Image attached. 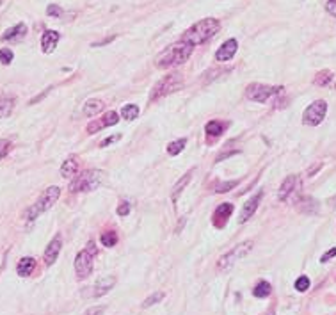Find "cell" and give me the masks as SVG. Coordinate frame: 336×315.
Listing matches in <instances>:
<instances>
[{"instance_id":"obj_1","label":"cell","mask_w":336,"mask_h":315,"mask_svg":"<svg viewBox=\"0 0 336 315\" xmlns=\"http://www.w3.org/2000/svg\"><path fill=\"white\" fill-rule=\"evenodd\" d=\"M194 52V47L185 41H178V43H173L166 48L164 52H160L155 59V65L156 68L160 70H167V68H174V66H180L184 65L187 59L192 55Z\"/></svg>"},{"instance_id":"obj_2","label":"cell","mask_w":336,"mask_h":315,"mask_svg":"<svg viewBox=\"0 0 336 315\" xmlns=\"http://www.w3.org/2000/svg\"><path fill=\"white\" fill-rule=\"evenodd\" d=\"M219 29H221V22L215 20V18H205L190 29H187L184 36H182V41L192 45V47H197V45L210 41L219 32Z\"/></svg>"},{"instance_id":"obj_3","label":"cell","mask_w":336,"mask_h":315,"mask_svg":"<svg viewBox=\"0 0 336 315\" xmlns=\"http://www.w3.org/2000/svg\"><path fill=\"white\" fill-rule=\"evenodd\" d=\"M59 196H61V189H59L57 185H52V187H47V189L43 191V193L39 194V198H37V201L32 207H29L25 210V219L27 221H34L36 217H39L43 212H47V210H50L54 207V203H57Z\"/></svg>"},{"instance_id":"obj_4","label":"cell","mask_w":336,"mask_h":315,"mask_svg":"<svg viewBox=\"0 0 336 315\" xmlns=\"http://www.w3.org/2000/svg\"><path fill=\"white\" fill-rule=\"evenodd\" d=\"M98 255L95 242H87V246L77 255L75 258V272H77V278L85 280L93 275V267H95V258Z\"/></svg>"},{"instance_id":"obj_5","label":"cell","mask_w":336,"mask_h":315,"mask_svg":"<svg viewBox=\"0 0 336 315\" xmlns=\"http://www.w3.org/2000/svg\"><path fill=\"white\" fill-rule=\"evenodd\" d=\"M102 182H103V171L87 170L73 180L70 189H72V193H89V191L98 189L102 185Z\"/></svg>"},{"instance_id":"obj_6","label":"cell","mask_w":336,"mask_h":315,"mask_svg":"<svg viewBox=\"0 0 336 315\" xmlns=\"http://www.w3.org/2000/svg\"><path fill=\"white\" fill-rule=\"evenodd\" d=\"M182 88H184V77H182L180 73L166 75L162 80L156 82L151 95H149V100H151V102H156V100L164 98V96L171 95V93L178 91V89H182Z\"/></svg>"},{"instance_id":"obj_7","label":"cell","mask_w":336,"mask_h":315,"mask_svg":"<svg viewBox=\"0 0 336 315\" xmlns=\"http://www.w3.org/2000/svg\"><path fill=\"white\" fill-rule=\"evenodd\" d=\"M283 93L281 86H265V84H249L245 89V96L253 102L267 103L268 100L276 98Z\"/></svg>"},{"instance_id":"obj_8","label":"cell","mask_w":336,"mask_h":315,"mask_svg":"<svg viewBox=\"0 0 336 315\" xmlns=\"http://www.w3.org/2000/svg\"><path fill=\"white\" fill-rule=\"evenodd\" d=\"M251 249H253V241H244V242H240V244H237L233 249L228 251L226 255H222V257L219 258L217 269L219 271H228V269H231L238 260H242V258H244Z\"/></svg>"},{"instance_id":"obj_9","label":"cell","mask_w":336,"mask_h":315,"mask_svg":"<svg viewBox=\"0 0 336 315\" xmlns=\"http://www.w3.org/2000/svg\"><path fill=\"white\" fill-rule=\"evenodd\" d=\"M326 112H327V103L324 102V100H317V102H313L304 111V114H302V123L308 127L320 125V123L324 121V118H326Z\"/></svg>"},{"instance_id":"obj_10","label":"cell","mask_w":336,"mask_h":315,"mask_svg":"<svg viewBox=\"0 0 336 315\" xmlns=\"http://www.w3.org/2000/svg\"><path fill=\"white\" fill-rule=\"evenodd\" d=\"M299 189H301V178H299L297 175H290L283 180L281 187H279L278 198L281 201H290L299 193Z\"/></svg>"},{"instance_id":"obj_11","label":"cell","mask_w":336,"mask_h":315,"mask_svg":"<svg viewBox=\"0 0 336 315\" xmlns=\"http://www.w3.org/2000/svg\"><path fill=\"white\" fill-rule=\"evenodd\" d=\"M118 121H119L118 112L110 111V112H107V114L103 116L102 119H96V121L89 123V125H87V132L89 134H96V132H100L102 129H105V127H114Z\"/></svg>"},{"instance_id":"obj_12","label":"cell","mask_w":336,"mask_h":315,"mask_svg":"<svg viewBox=\"0 0 336 315\" xmlns=\"http://www.w3.org/2000/svg\"><path fill=\"white\" fill-rule=\"evenodd\" d=\"M237 50H238L237 39H228V41H224L222 47L219 48L217 52H215V61H219V62L231 61V59L235 57V54H237Z\"/></svg>"},{"instance_id":"obj_13","label":"cell","mask_w":336,"mask_h":315,"mask_svg":"<svg viewBox=\"0 0 336 315\" xmlns=\"http://www.w3.org/2000/svg\"><path fill=\"white\" fill-rule=\"evenodd\" d=\"M61 247H62V239H61V235L57 234L50 241V244L47 246V249H44V264L47 265L54 264V262L57 260L59 253H61Z\"/></svg>"},{"instance_id":"obj_14","label":"cell","mask_w":336,"mask_h":315,"mask_svg":"<svg viewBox=\"0 0 336 315\" xmlns=\"http://www.w3.org/2000/svg\"><path fill=\"white\" fill-rule=\"evenodd\" d=\"M261 198H263V193H261V191H260V193H258V194H255V196H253L251 200L245 201L244 208H242V212H240V217H238V221H240V223H245V221L251 219L253 214H255V212H256V208H258Z\"/></svg>"},{"instance_id":"obj_15","label":"cell","mask_w":336,"mask_h":315,"mask_svg":"<svg viewBox=\"0 0 336 315\" xmlns=\"http://www.w3.org/2000/svg\"><path fill=\"white\" fill-rule=\"evenodd\" d=\"M25 36H27V25H25V24H18V25H14V27L7 29L0 39L7 41V43H16V41L24 39Z\"/></svg>"},{"instance_id":"obj_16","label":"cell","mask_w":336,"mask_h":315,"mask_svg":"<svg viewBox=\"0 0 336 315\" xmlns=\"http://www.w3.org/2000/svg\"><path fill=\"white\" fill-rule=\"evenodd\" d=\"M231 214H233V205H231V203L219 205V207L215 208V212H214V224L217 228H224Z\"/></svg>"},{"instance_id":"obj_17","label":"cell","mask_w":336,"mask_h":315,"mask_svg":"<svg viewBox=\"0 0 336 315\" xmlns=\"http://www.w3.org/2000/svg\"><path fill=\"white\" fill-rule=\"evenodd\" d=\"M59 39H61V34L57 31H44L43 37H41V50L44 54H52L57 47Z\"/></svg>"},{"instance_id":"obj_18","label":"cell","mask_w":336,"mask_h":315,"mask_svg":"<svg viewBox=\"0 0 336 315\" xmlns=\"http://www.w3.org/2000/svg\"><path fill=\"white\" fill-rule=\"evenodd\" d=\"M114 285H116V278L114 276H105V278H100L98 281L95 283V290H93V296L95 298H102V296H105V294H109V292L114 288Z\"/></svg>"},{"instance_id":"obj_19","label":"cell","mask_w":336,"mask_h":315,"mask_svg":"<svg viewBox=\"0 0 336 315\" xmlns=\"http://www.w3.org/2000/svg\"><path fill=\"white\" fill-rule=\"evenodd\" d=\"M34 269H36V260L32 257L21 258V260L18 262V265H16V272H18V276H21V278L31 276L32 272H34Z\"/></svg>"},{"instance_id":"obj_20","label":"cell","mask_w":336,"mask_h":315,"mask_svg":"<svg viewBox=\"0 0 336 315\" xmlns=\"http://www.w3.org/2000/svg\"><path fill=\"white\" fill-rule=\"evenodd\" d=\"M78 171V159L75 155L68 157L64 160V164L61 166V176L62 178H72L73 175H77Z\"/></svg>"},{"instance_id":"obj_21","label":"cell","mask_w":336,"mask_h":315,"mask_svg":"<svg viewBox=\"0 0 336 315\" xmlns=\"http://www.w3.org/2000/svg\"><path fill=\"white\" fill-rule=\"evenodd\" d=\"M103 109V102L102 100H87V102L84 103V109H82V112H84V116H96L100 111Z\"/></svg>"},{"instance_id":"obj_22","label":"cell","mask_w":336,"mask_h":315,"mask_svg":"<svg viewBox=\"0 0 336 315\" xmlns=\"http://www.w3.org/2000/svg\"><path fill=\"white\" fill-rule=\"evenodd\" d=\"M192 175H194V170H190L189 173H185V175H184V178H182V180H178V183L173 187V193H171V198H173V201H176V200H178V194H180L182 191H184L185 187H187V183L190 182V178H192Z\"/></svg>"},{"instance_id":"obj_23","label":"cell","mask_w":336,"mask_h":315,"mask_svg":"<svg viewBox=\"0 0 336 315\" xmlns=\"http://www.w3.org/2000/svg\"><path fill=\"white\" fill-rule=\"evenodd\" d=\"M224 123L222 121H210L207 123V127H205V130H207L208 137H212V139H215V137H219L221 134L224 132Z\"/></svg>"},{"instance_id":"obj_24","label":"cell","mask_w":336,"mask_h":315,"mask_svg":"<svg viewBox=\"0 0 336 315\" xmlns=\"http://www.w3.org/2000/svg\"><path fill=\"white\" fill-rule=\"evenodd\" d=\"M271 290L272 288H271V283H268V281H258L256 287L253 288V296L263 299V298H268V296H271Z\"/></svg>"},{"instance_id":"obj_25","label":"cell","mask_w":336,"mask_h":315,"mask_svg":"<svg viewBox=\"0 0 336 315\" xmlns=\"http://www.w3.org/2000/svg\"><path fill=\"white\" fill-rule=\"evenodd\" d=\"M13 109H14V98H9V96L0 98V118H7L13 112Z\"/></svg>"},{"instance_id":"obj_26","label":"cell","mask_w":336,"mask_h":315,"mask_svg":"<svg viewBox=\"0 0 336 315\" xmlns=\"http://www.w3.org/2000/svg\"><path fill=\"white\" fill-rule=\"evenodd\" d=\"M121 116L126 119V121H132V119H136L137 116H139V107L133 103L125 105V107L121 109Z\"/></svg>"},{"instance_id":"obj_27","label":"cell","mask_w":336,"mask_h":315,"mask_svg":"<svg viewBox=\"0 0 336 315\" xmlns=\"http://www.w3.org/2000/svg\"><path fill=\"white\" fill-rule=\"evenodd\" d=\"M100 242H102L103 246H107V247H112V246H116L118 244V234L116 232H103L102 234V237H100Z\"/></svg>"},{"instance_id":"obj_28","label":"cell","mask_w":336,"mask_h":315,"mask_svg":"<svg viewBox=\"0 0 336 315\" xmlns=\"http://www.w3.org/2000/svg\"><path fill=\"white\" fill-rule=\"evenodd\" d=\"M333 77L334 75L331 73L329 70H324V71H320V73H317V77H315V84L317 86H327V84H331V80H333Z\"/></svg>"},{"instance_id":"obj_29","label":"cell","mask_w":336,"mask_h":315,"mask_svg":"<svg viewBox=\"0 0 336 315\" xmlns=\"http://www.w3.org/2000/svg\"><path fill=\"white\" fill-rule=\"evenodd\" d=\"M187 144V139H178V141H173L171 144H167V153L169 155H178V153H182V150L185 148Z\"/></svg>"},{"instance_id":"obj_30","label":"cell","mask_w":336,"mask_h":315,"mask_svg":"<svg viewBox=\"0 0 336 315\" xmlns=\"http://www.w3.org/2000/svg\"><path fill=\"white\" fill-rule=\"evenodd\" d=\"M164 292H155L153 296H149L148 299H144V303H143V308H149V306H153V305H156L159 301H162L164 299Z\"/></svg>"},{"instance_id":"obj_31","label":"cell","mask_w":336,"mask_h":315,"mask_svg":"<svg viewBox=\"0 0 336 315\" xmlns=\"http://www.w3.org/2000/svg\"><path fill=\"white\" fill-rule=\"evenodd\" d=\"M13 59H14V54L11 48H0V62H2V65H11Z\"/></svg>"},{"instance_id":"obj_32","label":"cell","mask_w":336,"mask_h":315,"mask_svg":"<svg viewBox=\"0 0 336 315\" xmlns=\"http://www.w3.org/2000/svg\"><path fill=\"white\" fill-rule=\"evenodd\" d=\"M238 185V180H231V182H224V183H217L215 185V193H228L230 189Z\"/></svg>"},{"instance_id":"obj_33","label":"cell","mask_w":336,"mask_h":315,"mask_svg":"<svg viewBox=\"0 0 336 315\" xmlns=\"http://www.w3.org/2000/svg\"><path fill=\"white\" fill-rule=\"evenodd\" d=\"M296 288L299 292H306L309 288V278L308 276H301V278L296 280Z\"/></svg>"},{"instance_id":"obj_34","label":"cell","mask_w":336,"mask_h":315,"mask_svg":"<svg viewBox=\"0 0 336 315\" xmlns=\"http://www.w3.org/2000/svg\"><path fill=\"white\" fill-rule=\"evenodd\" d=\"M47 14L48 16H54V18H61L62 16V9L57 6V4H50L47 7Z\"/></svg>"},{"instance_id":"obj_35","label":"cell","mask_w":336,"mask_h":315,"mask_svg":"<svg viewBox=\"0 0 336 315\" xmlns=\"http://www.w3.org/2000/svg\"><path fill=\"white\" fill-rule=\"evenodd\" d=\"M11 141L7 139H0V160L4 159V157H7V153L11 152Z\"/></svg>"},{"instance_id":"obj_36","label":"cell","mask_w":336,"mask_h":315,"mask_svg":"<svg viewBox=\"0 0 336 315\" xmlns=\"http://www.w3.org/2000/svg\"><path fill=\"white\" fill-rule=\"evenodd\" d=\"M128 214H130V203L128 201H121L119 207H118V216L125 217V216H128Z\"/></svg>"},{"instance_id":"obj_37","label":"cell","mask_w":336,"mask_h":315,"mask_svg":"<svg viewBox=\"0 0 336 315\" xmlns=\"http://www.w3.org/2000/svg\"><path fill=\"white\" fill-rule=\"evenodd\" d=\"M105 310H107V306H93V308L85 310L82 315H103L105 313Z\"/></svg>"},{"instance_id":"obj_38","label":"cell","mask_w":336,"mask_h":315,"mask_svg":"<svg viewBox=\"0 0 336 315\" xmlns=\"http://www.w3.org/2000/svg\"><path fill=\"white\" fill-rule=\"evenodd\" d=\"M326 11L331 14V16H336V0H327Z\"/></svg>"},{"instance_id":"obj_39","label":"cell","mask_w":336,"mask_h":315,"mask_svg":"<svg viewBox=\"0 0 336 315\" xmlns=\"http://www.w3.org/2000/svg\"><path fill=\"white\" fill-rule=\"evenodd\" d=\"M333 257H336V247H333V249H329V251H327V253H324V255H322V258H320V262H322V264H324V262H329Z\"/></svg>"},{"instance_id":"obj_40","label":"cell","mask_w":336,"mask_h":315,"mask_svg":"<svg viewBox=\"0 0 336 315\" xmlns=\"http://www.w3.org/2000/svg\"><path fill=\"white\" fill-rule=\"evenodd\" d=\"M119 137H121V136H114V137H107V139H105V141H102V146H107V144H112V142H116V141H118V139H119Z\"/></svg>"},{"instance_id":"obj_41","label":"cell","mask_w":336,"mask_h":315,"mask_svg":"<svg viewBox=\"0 0 336 315\" xmlns=\"http://www.w3.org/2000/svg\"><path fill=\"white\" fill-rule=\"evenodd\" d=\"M2 2H4V0H0V6H2Z\"/></svg>"}]
</instances>
